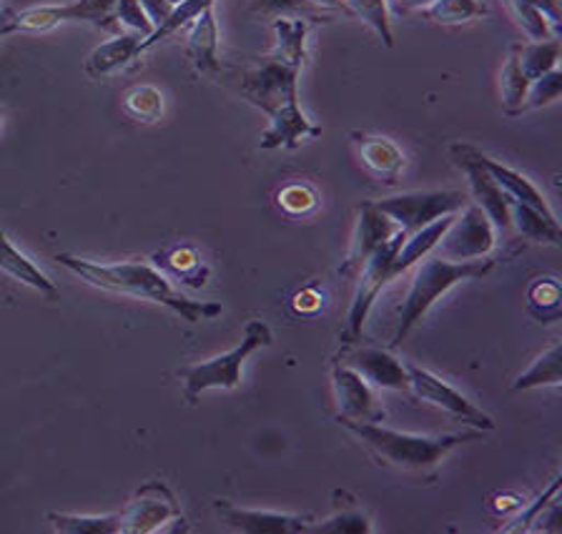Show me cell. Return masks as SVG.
<instances>
[{
  "instance_id": "cell-1",
  "label": "cell",
  "mask_w": 562,
  "mask_h": 534,
  "mask_svg": "<svg viewBox=\"0 0 562 534\" xmlns=\"http://www.w3.org/2000/svg\"><path fill=\"white\" fill-rule=\"evenodd\" d=\"M241 95L251 106L261 109L271 118L261 134L259 146L263 151L277 148H296L306 138L319 136L306 113L299 106V71L281 66L274 58H263L257 68L241 76Z\"/></svg>"
},
{
  "instance_id": "cell-2",
  "label": "cell",
  "mask_w": 562,
  "mask_h": 534,
  "mask_svg": "<svg viewBox=\"0 0 562 534\" xmlns=\"http://www.w3.org/2000/svg\"><path fill=\"white\" fill-rule=\"evenodd\" d=\"M56 261H60L68 271L81 276L83 282L105 288L113 294L136 296V299H148L154 304H161L166 309L173 311L189 323H201L209 319H216L222 314V304L216 302H193L181 292H176L169 279L161 271H156L148 264H138V261H123V264H95L74 253H58Z\"/></svg>"
},
{
  "instance_id": "cell-3",
  "label": "cell",
  "mask_w": 562,
  "mask_h": 534,
  "mask_svg": "<svg viewBox=\"0 0 562 534\" xmlns=\"http://www.w3.org/2000/svg\"><path fill=\"white\" fill-rule=\"evenodd\" d=\"M351 434L359 436L376 457L386 464H394L400 469L425 471L437 467L454 446L464 442L480 440L482 432H454V434H439V436H422V434H404L386 429L382 424H367V422H349V419H339Z\"/></svg>"
},
{
  "instance_id": "cell-4",
  "label": "cell",
  "mask_w": 562,
  "mask_h": 534,
  "mask_svg": "<svg viewBox=\"0 0 562 534\" xmlns=\"http://www.w3.org/2000/svg\"><path fill=\"white\" fill-rule=\"evenodd\" d=\"M495 266V261L490 257L482 259H470V261H450L442 257H425L422 266L417 269L415 282L409 286L407 299L400 306V323L397 331H394L392 344H402V339L409 334L412 327L422 317L432 309V304L450 292L452 286L460 282H470V279L485 276Z\"/></svg>"
},
{
  "instance_id": "cell-5",
  "label": "cell",
  "mask_w": 562,
  "mask_h": 534,
  "mask_svg": "<svg viewBox=\"0 0 562 534\" xmlns=\"http://www.w3.org/2000/svg\"><path fill=\"white\" fill-rule=\"evenodd\" d=\"M271 344V329L263 321H249L244 329L239 346L222 356L209 359V362L183 366L179 376L183 379V394L191 405L209 389H236L241 384V366L254 352Z\"/></svg>"
},
{
  "instance_id": "cell-6",
  "label": "cell",
  "mask_w": 562,
  "mask_h": 534,
  "mask_svg": "<svg viewBox=\"0 0 562 534\" xmlns=\"http://www.w3.org/2000/svg\"><path fill=\"white\" fill-rule=\"evenodd\" d=\"M409 234H404L402 229L392 236V239H386L380 249H376L372 257H369L367 264L359 271V288L355 294V302L349 306V314H347V321H345V329H341V344L349 346V344H357L359 334H362V327L369 317V311H372V306L376 302V294L382 292L386 282H392L394 279V257H397L400 247L407 239Z\"/></svg>"
},
{
  "instance_id": "cell-7",
  "label": "cell",
  "mask_w": 562,
  "mask_h": 534,
  "mask_svg": "<svg viewBox=\"0 0 562 534\" xmlns=\"http://www.w3.org/2000/svg\"><path fill=\"white\" fill-rule=\"evenodd\" d=\"M464 201L468 198L462 191H412V194L374 201V206L390 216L404 234H415L437 218L457 214Z\"/></svg>"
},
{
  "instance_id": "cell-8",
  "label": "cell",
  "mask_w": 562,
  "mask_h": 534,
  "mask_svg": "<svg viewBox=\"0 0 562 534\" xmlns=\"http://www.w3.org/2000/svg\"><path fill=\"white\" fill-rule=\"evenodd\" d=\"M119 516V534H151L171 522H183L181 507L164 481H146Z\"/></svg>"
},
{
  "instance_id": "cell-9",
  "label": "cell",
  "mask_w": 562,
  "mask_h": 534,
  "mask_svg": "<svg viewBox=\"0 0 562 534\" xmlns=\"http://www.w3.org/2000/svg\"><path fill=\"white\" fill-rule=\"evenodd\" d=\"M492 247H495V226L480 206H470L462 216L452 218L435 251L437 257L450 261H470L490 257Z\"/></svg>"
},
{
  "instance_id": "cell-10",
  "label": "cell",
  "mask_w": 562,
  "mask_h": 534,
  "mask_svg": "<svg viewBox=\"0 0 562 534\" xmlns=\"http://www.w3.org/2000/svg\"><path fill=\"white\" fill-rule=\"evenodd\" d=\"M407 374H409V389L415 391L419 399L450 411V414L460 419V422L480 429V432H492V429H495V422H492L490 414H485L480 407H474L464 394L452 389L450 384L439 379V376H435L432 372L409 364Z\"/></svg>"
},
{
  "instance_id": "cell-11",
  "label": "cell",
  "mask_w": 562,
  "mask_h": 534,
  "mask_svg": "<svg viewBox=\"0 0 562 534\" xmlns=\"http://www.w3.org/2000/svg\"><path fill=\"white\" fill-rule=\"evenodd\" d=\"M116 3L119 0H74V3L66 5L29 8V11L15 13V29L43 33L56 29L60 23H95L105 29V25L113 23Z\"/></svg>"
},
{
  "instance_id": "cell-12",
  "label": "cell",
  "mask_w": 562,
  "mask_h": 534,
  "mask_svg": "<svg viewBox=\"0 0 562 534\" xmlns=\"http://www.w3.org/2000/svg\"><path fill=\"white\" fill-rule=\"evenodd\" d=\"M450 154H452L454 163L460 166L464 173H468L472 196H474V201H477V206L482 208V212H485V216L490 218V224L499 231H507L509 226H513V218H509V196L497 186L495 179H492L490 173L482 169L477 159H474V148L464 146V144H454L450 148Z\"/></svg>"
},
{
  "instance_id": "cell-13",
  "label": "cell",
  "mask_w": 562,
  "mask_h": 534,
  "mask_svg": "<svg viewBox=\"0 0 562 534\" xmlns=\"http://www.w3.org/2000/svg\"><path fill=\"white\" fill-rule=\"evenodd\" d=\"M331 384L334 397H337L339 405V419L367 424L384 422V407L380 405V399H376L372 387H369L355 370H349L345 364H334Z\"/></svg>"
},
{
  "instance_id": "cell-14",
  "label": "cell",
  "mask_w": 562,
  "mask_h": 534,
  "mask_svg": "<svg viewBox=\"0 0 562 534\" xmlns=\"http://www.w3.org/2000/svg\"><path fill=\"white\" fill-rule=\"evenodd\" d=\"M355 370L367 384H374L380 389H394V391H409V374L407 366L397 362L390 352L376 346H355L341 352V362Z\"/></svg>"
},
{
  "instance_id": "cell-15",
  "label": "cell",
  "mask_w": 562,
  "mask_h": 534,
  "mask_svg": "<svg viewBox=\"0 0 562 534\" xmlns=\"http://www.w3.org/2000/svg\"><path fill=\"white\" fill-rule=\"evenodd\" d=\"M216 514L222 516L226 527L236 532L249 534H294V532H310L314 514H279V512H259V510H241L216 499L214 502Z\"/></svg>"
},
{
  "instance_id": "cell-16",
  "label": "cell",
  "mask_w": 562,
  "mask_h": 534,
  "mask_svg": "<svg viewBox=\"0 0 562 534\" xmlns=\"http://www.w3.org/2000/svg\"><path fill=\"white\" fill-rule=\"evenodd\" d=\"M397 231H400V226L394 224L390 216L382 214L380 208L374 206V201L362 204V208H359V224H357L355 241H351L347 261L339 269L341 274L349 276V274H355V271H362L369 257H372V253L380 249L386 239H392Z\"/></svg>"
},
{
  "instance_id": "cell-17",
  "label": "cell",
  "mask_w": 562,
  "mask_h": 534,
  "mask_svg": "<svg viewBox=\"0 0 562 534\" xmlns=\"http://www.w3.org/2000/svg\"><path fill=\"white\" fill-rule=\"evenodd\" d=\"M0 271H5L8 276L15 279L18 284L33 288L46 299H58V288L43 271L25 257V253L15 247L11 236L0 231Z\"/></svg>"
},
{
  "instance_id": "cell-18",
  "label": "cell",
  "mask_w": 562,
  "mask_h": 534,
  "mask_svg": "<svg viewBox=\"0 0 562 534\" xmlns=\"http://www.w3.org/2000/svg\"><path fill=\"white\" fill-rule=\"evenodd\" d=\"M140 43H144V36L134 31L121 33V36L101 43V46L88 56L86 73L91 78H103L121 71V68H126L136 56H140Z\"/></svg>"
},
{
  "instance_id": "cell-19",
  "label": "cell",
  "mask_w": 562,
  "mask_h": 534,
  "mask_svg": "<svg viewBox=\"0 0 562 534\" xmlns=\"http://www.w3.org/2000/svg\"><path fill=\"white\" fill-rule=\"evenodd\" d=\"M474 159H477V163L482 166V169H485V171L490 173V177L495 179L497 186L503 189L509 198L517 201V204H525V206L535 208V212H540L542 216L555 218V214L550 212L548 201H544V196L540 194L538 189L532 186L530 181H527V179L522 177V173L507 169V166H503L499 161L487 159V156H482L480 151H474Z\"/></svg>"
},
{
  "instance_id": "cell-20",
  "label": "cell",
  "mask_w": 562,
  "mask_h": 534,
  "mask_svg": "<svg viewBox=\"0 0 562 534\" xmlns=\"http://www.w3.org/2000/svg\"><path fill=\"white\" fill-rule=\"evenodd\" d=\"M359 148V159L374 177L394 183L404 169V154L394 146L390 138L369 136V134H351Z\"/></svg>"
},
{
  "instance_id": "cell-21",
  "label": "cell",
  "mask_w": 562,
  "mask_h": 534,
  "mask_svg": "<svg viewBox=\"0 0 562 534\" xmlns=\"http://www.w3.org/2000/svg\"><path fill=\"white\" fill-rule=\"evenodd\" d=\"M189 58L199 73H216L218 64V29L214 19V5L206 8L189 31Z\"/></svg>"
},
{
  "instance_id": "cell-22",
  "label": "cell",
  "mask_w": 562,
  "mask_h": 534,
  "mask_svg": "<svg viewBox=\"0 0 562 534\" xmlns=\"http://www.w3.org/2000/svg\"><path fill=\"white\" fill-rule=\"evenodd\" d=\"M274 50L269 58L277 64L302 71L306 60V36H310V21L306 19H274Z\"/></svg>"
},
{
  "instance_id": "cell-23",
  "label": "cell",
  "mask_w": 562,
  "mask_h": 534,
  "mask_svg": "<svg viewBox=\"0 0 562 534\" xmlns=\"http://www.w3.org/2000/svg\"><path fill=\"white\" fill-rule=\"evenodd\" d=\"M509 218L517 226V231L527 236L530 241H544V243H558L560 241V224L558 218L542 216L535 208L517 204V201L509 198Z\"/></svg>"
},
{
  "instance_id": "cell-24",
  "label": "cell",
  "mask_w": 562,
  "mask_h": 534,
  "mask_svg": "<svg viewBox=\"0 0 562 534\" xmlns=\"http://www.w3.org/2000/svg\"><path fill=\"white\" fill-rule=\"evenodd\" d=\"M562 379V346L555 341L548 352H544L538 362H535L530 370L517 376L513 384L515 391L522 389H538V387H558Z\"/></svg>"
},
{
  "instance_id": "cell-25",
  "label": "cell",
  "mask_w": 562,
  "mask_h": 534,
  "mask_svg": "<svg viewBox=\"0 0 562 534\" xmlns=\"http://www.w3.org/2000/svg\"><path fill=\"white\" fill-rule=\"evenodd\" d=\"M515 48H517V56H520L522 71L527 78H530V83L535 81V78L555 71L560 64V38L532 41V43H525V46H515Z\"/></svg>"
},
{
  "instance_id": "cell-26",
  "label": "cell",
  "mask_w": 562,
  "mask_h": 534,
  "mask_svg": "<svg viewBox=\"0 0 562 534\" xmlns=\"http://www.w3.org/2000/svg\"><path fill=\"white\" fill-rule=\"evenodd\" d=\"M50 527L64 534H119V514H103V516H81V514H66V512H50L48 514Z\"/></svg>"
},
{
  "instance_id": "cell-27",
  "label": "cell",
  "mask_w": 562,
  "mask_h": 534,
  "mask_svg": "<svg viewBox=\"0 0 562 534\" xmlns=\"http://www.w3.org/2000/svg\"><path fill=\"white\" fill-rule=\"evenodd\" d=\"M211 5H214V0H187V3L176 5L169 19H166L161 25H158V29H154L151 36H148L144 43H140V54H144V50H148L151 46H156V43H161V41H166L169 36H173V33H179V31L187 29V25H191L193 21H196L199 15L204 13L206 8H211Z\"/></svg>"
},
{
  "instance_id": "cell-28",
  "label": "cell",
  "mask_w": 562,
  "mask_h": 534,
  "mask_svg": "<svg viewBox=\"0 0 562 534\" xmlns=\"http://www.w3.org/2000/svg\"><path fill=\"white\" fill-rule=\"evenodd\" d=\"M527 89H530V78L525 76L520 66V56H517V48H509V58L503 71V106L509 116H517L522 113V103Z\"/></svg>"
},
{
  "instance_id": "cell-29",
  "label": "cell",
  "mask_w": 562,
  "mask_h": 534,
  "mask_svg": "<svg viewBox=\"0 0 562 534\" xmlns=\"http://www.w3.org/2000/svg\"><path fill=\"white\" fill-rule=\"evenodd\" d=\"M425 15L432 23L454 25L482 19V15H487V5L482 0H435L425 11Z\"/></svg>"
},
{
  "instance_id": "cell-30",
  "label": "cell",
  "mask_w": 562,
  "mask_h": 534,
  "mask_svg": "<svg viewBox=\"0 0 562 534\" xmlns=\"http://www.w3.org/2000/svg\"><path fill=\"white\" fill-rule=\"evenodd\" d=\"M345 8L357 15L359 21H364L372 29L386 48L394 46L390 13H386V0H345Z\"/></svg>"
},
{
  "instance_id": "cell-31",
  "label": "cell",
  "mask_w": 562,
  "mask_h": 534,
  "mask_svg": "<svg viewBox=\"0 0 562 534\" xmlns=\"http://www.w3.org/2000/svg\"><path fill=\"white\" fill-rule=\"evenodd\" d=\"M123 109H126L131 118L154 124L164 113V95L154 86H134V89L123 95Z\"/></svg>"
},
{
  "instance_id": "cell-32",
  "label": "cell",
  "mask_w": 562,
  "mask_h": 534,
  "mask_svg": "<svg viewBox=\"0 0 562 534\" xmlns=\"http://www.w3.org/2000/svg\"><path fill=\"white\" fill-rule=\"evenodd\" d=\"M560 93H562V73L555 68V71L535 78V81L530 83V89H527V95H525V103H522V111L548 106V103L560 99Z\"/></svg>"
},
{
  "instance_id": "cell-33",
  "label": "cell",
  "mask_w": 562,
  "mask_h": 534,
  "mask_svg": "<svg viewBox=\"0 0 562 534\" xmlns=\"http://www.w3.org/2000/svg\"><path fill=\"white\" fill-rule=\"evenodd\" d=\"M254 8L259 13L274 15V19H319L316 5H312L310 0H254Z\"/></svg>"
},
{
  "instance_id": "cell-34",
  "label": "cell",
  "mask_w": 562,
  "mask_h": 534,
  "mask_svg": "<svg viewBox=\"0 0 562 534\" xmlns=\"http://www.w3.org/2000/svg\"><path fill=\"white\" fill-rule=\"evenodd\" d=\"M310 532H324V534H331V532H347V534H367L372 532V524H369L367 516L357 510H345V512H337L334 516H329L327 522L322 524H312Z\"/></svg>"
},
{
  "instance_id": "cell-35",
  "label": "cell",
  "mask_w": 562,
  "mask_h": 534,
  "mask_svg": "<svg viewBox=\"0 0 562 534\" xmlns=\"http://www.w3.org/2000/svg\"><path fill=\"white\" fill-rule=\"evenodd\" d=\"M279 206L292 216L310 214L316 208V194L306 183H289L279 191Z\"/></svg>"
},
{
  "instance_id": "cell-36",
  "label": "cell",
  "mask_w": 562,
  "mask_h": 534,
  "mask_svg": "<svg viewBox=\"0 0 562 534\" xmlns=\"http://www.w3.org/2000/svg\"><path fill=\"white\" fill-rule=\"evenodd\" d=\"M113 21L123 23L128 31L140 33L144 41L154 33V23L148 21V15L138 0H119L116 8H113Z\"/></svg>"
},
{
  "instance_id": "cell-37",
  "label": "cell",
  "mask_w": 562,
  "mask_h": 534,
  "mask_svg": "<svg viewBox=\"0 0 562 534\" xmlns=\"http://www.w3.org/2000/svg\"><path fill=\"white\" fill-rule=\"evenodd\" d=\"M558 492H560V477H555V481H552L548 492H544V495L538 499V504H532V507H530V512H527V514L522 516V520H520V524H517V527H513V530H515V532L532 530V524L538 522V516H540L544 510H548V507H550L552 502H555V499H558Z\"/></svg>"
},
{
  "instance_id": "cell-38",
  "label": "cell",
  "mask_w": 562,
  "mask_h": 534,
  "mask_svg": "<svg viewBox=\"0 0 562 534\" xmlns=\"http://www.w3.org/2000/svg\"><path fill=\"white\" fill-rule=\"evenodd\" d=\"M530 302L532 304H542V306H552L558 311V302H560V286L548 279V282H540L532 286L530 292Z\"/></svg>"
},
{
  "instance_id": "cell-39",
  "label": "cell",
  "mask_w": 562,
  "mask_h": 534,
  "mask_svg": "<svg viewBox=\"0 0 562 534\" xmlns=\"http://www.w3.org/2000/svg\"><path fill=\"white\" fill-rule=\"evenodd\" d=\"M138 3L146 11L148 21L154 23V29H158V25L169 19L171 11H173V5L169 3V0H138Z\"/></svg>"
},
{
  "instance_id": "cell-40",
  "label": "cell",
  "mask_w": 562,
  "mask_h": 534,
  "mask_svg": "<svg viewBox=\"0 0 562 534\" xmlns=\"http://www.w3.org/2000/svg\"><path fill=\"white\" fill-rule=\"evenodd\" d=\"M435 0H392V11L397 15H407L412 11H427Z\"/></svg>"
},
{
  "instance_id": "cell-41",
  "label": "cell",
  "mask_w": 562,
  "mask_h": 534,
  "mask_svg": "<svg viewBox=\"0 0 562 534\" xmlns=\"http://www.w3.org/2000/svg\"><path fill=\"white\" fill-rule=\"evenodd\" d=\"M319 302H322V296L316 292H302V294H296L294 306L299 311H316L319 309Z\"/></svg>"
},
{
  "instance_id": "cell-42",
  "label": "cell",
  "mask_w": 562,
  "mask_h": 534,
  "mask_svg": "<svg viewBox=\"0 0 562 534\" xmlns=\"http://www.w3.org/2000/svg\"><path fill=\"white\" fill-rule=\"evenodd\" d=\"M171 266L176 271H189L191 266H196V257H193V251H189V249L176 251L171 257Z\"/></svg>"
},
{
  "instance_id": "cell-43",
  "label": "cell",
  "mask_w": 562,
  "mask_h": 534,
  "mask_svg": "<svg viewBox=\"0 0 562 534\" xmlns=\"http://www.w3.org/2000/svg\"><path fill=\"white\" fill-rule=\"evenodd\" d=\"M18 33L15 29V13L13 11H0V38Z\"/></svg>"
},
{
  "instance_id": "cell-44",
  "label": "cell",
  "mask_w": 562,
  "mask_h": 534,
  "mask_svg": "<svg viewBox=\"0 0 562 534\" xmlns=\"http://www.w3.org/2000/svg\"><path fill=\"white\" fill-rule=\"evenodd\" d=\"M535 3H538L540 8H544V11H548L550 19L560 21V8H558V0H535Z\"/></svg>"
},
{
  "instance_id": "cell-45",
  "label": "cell",
  "mask_w": 562,
  "mask_h": 534,
  "mask_svg": "<svg viewBox=\"0 0 562 534\" xmlns=\"http://www.w3.org/2000/svg\"><path fill=\"white\" fill-rule=\"evenodd\" d=\"M310 3L316 8H339L345 5V0H310Z\"/></svg>"
},
{
  "instance_id": "cell-46",
  "label": "cell",
  "mask_w": 562,
  "mask_h": 534,
  "mask_svg": "<svg viewBox=\"0 0 562 534\" xmlns=\"http://www.w3.org/2000/svg\"><path fill=\"white\" fill-rule=\"evenodd\" d=\"M169 3L176 8V5H181V3H187V0H169Z\"/></svg>"
},
{
  "instance_id": "cell-47",
  "label": "cell",
  "mask_w": 562,
  "mask_h": 534,
  "mask_svg": "<svg viewBox=\"0 0 562 534\" xmlns=\"http://www.w3.org/2000/svg\"><path fill=\"white\" fill-rule=\"evenodd\" d=\"M0 126H3V111H0Z\"/></svg>"
}]
</instances>
